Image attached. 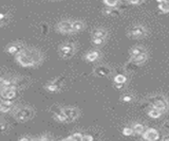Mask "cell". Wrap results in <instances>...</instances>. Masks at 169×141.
Segmentation results:
<instances>
[{"label":"cell","instance_id":"cell-1","mask_svg":"<svg viewBox=\"0 0 169 141\" xmlns=\"http://www.w3.org/2000/svg\"><path fill=\"white\" fill-rule=\"evenodd\" d=\"M15 59L21 67H37L44 61V54L36 48L25 47L18 54L15 55Z\"/></svg>","mask_w":169,"mask_h":141},{"label":"cell","instance_id":"cell-2","mask_svg":"<svg viewBox=\"0 0 169 141\" xmlns=\"http://www.w3.org/2000/svg\"><path fill=\"white\" fill-rule=\"evenodd\" d=\"M35 116V109L32 106H18L13 110V117L18 122H27Z\"/></svg>","mask_w":169,"mask_h":141},{"label":"cell","instance_id":"cell-3","mask_svg":"<svg viewBox=\"0 0 169 141\" xmlns=\"http://www.w3.org/2000/svg\"><path fill=\"white\" fill-rule=\"evenodd\" d=\"M149 102H150L151 106H153V107L162 110L163 112H166L169 108L168 100L162 95L152 96V97L149 98Z\"/></svg>","mask_w":169,"mask_h":141},{"label":"cell","instance_id":"cell-4","mask_svg":"<svg viewBox=\"0 0 169 141\" xmlns=\"http://www.w3.org/2000/svg\"><path fill=\"white\" fill-rule=\"evenodd\" d=\"M76 52V47L75 45L71 44V42H65V44L60 45L58 47V54L61 59H69L74 56Z\"/></svg>","mask_w":169,"mask_h":141},{"label":"cell","instance_id":"cell-5","mask_svg":"<svg viewBox=\"0 0 169 141\" xmlns=\"http://www.w3.org/2000/svg\"><path fill=\"white\" fill-rule=\"evenodd\" d=\"M147 35V29L143 25H135L127 31V36L132 39L143 38Z\"/></svg>","mask_w":169,"mask_h":141},{"label":"cell","instance_id":"cell-6","mask_svg":"<svg viewBox=\"0 0 169 141\" xmlns=\"http://www.w3.org/2000/svg\"><path fill=\"white\" fill-rule=\"evenodd\" d=\"M56 30L60 34H74L73 31V20L70 19H65L57 22Z\"/></svg>","mask_w":169,"mask_h":141},{"label":"cell","instance_id":"cell-7","mask_svg":"<svg viewBox=\"0 0 169 141\" xmlns=\"http://www.w3.org/2000/svg\"><path fill=\"white\" fill-rule=\"evenodd\" d=\"M61 109L66 114V116L68 117L69 123L75 121L80 115V109L77 107H74V106H65V107H61Z\"/></svg>","mask_w":169,"mask_h":141},{"label":"cell","instance_id":"cell-8","mask_svg":"<svg viewBox=\"0 0 169 141\" xmlns=\"http://www.w3.org/2000/svg\"><path fill=\"white\" fill-rule=\"evenodd\" d=\"M23 48H25V45L21 42H11L5 47V52L8 54L16 55L22 50Z\"/></svg>","mask_w":169,"mask_h":141},{"label":"cell","instance_id":"cell-9","mask_svg":"<svg viewBox=\"0 0 169 141\" xmlns=\"http://www.w3.org/2000/svg\"><path fill=\"white\" fill-rule=\"evenodd\" d=\"M1 99L14 100L17 97V89L12 87H1Z\"/></svg>","mask_w":169,"mask_h":141},{"label":"cell","instance_id":"cell-10","mask_svg":"<svg viewBox=\"0 0 169 141\" xmlns=\"http://www.w3.org/2000/svg\"><path fill=\"white\" fill-rule=\"evenodd\" d=\"M112 70L111 68L107 67V66H97L95 69L93 70V74L97 78H108L109 76L111 74Z\"/></svg>","mask_w":169,"mask_h":141},{"label":"cell","instance_id":"cell-11","mask_svg":"<svg viewBox=\"0 0 169 141\" xmlns=\"http://www.w3.org/2000/svg\"><path fill=\"white\" fill-rule=\"evenodd\" d=\"M102 57V52L99 50H90L85 54L84 59L88 63H94Z\"/></svg>","mask_w":169,"mask_h":141},{"label":"cell","instance_id":"cell-12","mask_svg":"<svg viewBox=\"0 0 169 141\" xmlns=\"http://www.w3.org/2000/svg\"><path fill=\"white\" fill-rule=\"evenodd\" d=\"M14 108H15V104L13 102V100L1 99V102H0V112L2 114L12 112V110H14Z\"/></svg>","mask_w":169,"mask_h":141},{"label":"cell","instance_id":"cell-13","mask_svg":"<svg viewBox=\"0 0 169 141\" xmlns=\"http://www.w3.org/2000/svg\"><path fill=\"white\" fill-rule=\"evenodd\" d=\"M142 136L145 140L148 141H155L160 139V133L155 129H147Z\"/></svg>","mask_w":169,"mask_h":141},{"label":"cell","instance_id":"cell-14","mask_svg":"<svg viewBox=\"0 0 169 141\" xmlns=\"http://www.w3.org/2000/svg\"><path fill=\"white\" fill-rule=\"evenodd\" d=\"M44 89H46L48 92L51 93H57L60 92V90L63 89V84L59 82H48L44 85Z\"/></svg>","mask_w":169,"mask_h":141},{"label":"cell","instance_id":"cell-15","mask_svg":"<svg viewBox=\"0 0 169 141\" xmlns=\"http://www.w3.org/2000/svg\"><path fill=\"white\" fill-rule=\"evenodd\" d=\"M91 37H98V38H104L106 39L108 37V31L105 28H96L92 31Z\"/></svg>","mask_w":169,"mask_h":141},{"label":"cell","instance_id":"cell-16","mask_svg":"<svg viewBox=\"0 0 169 141\" xmlns=\"http://www.w3.org/2000/svg\"><path fill=\"white\" fill-rule=\"evenodd\" d=\"M146 49L142 46H134L130 49L129 51V55H130V59H134V57L138 56V55L143 54V53H146Z\"/></svg>","mask_w":169,"mask_h":141},{"label":"cell","instance_id":"cell-17","mask_svg":"<svg viewBox=\"0 0 169 141\" xmlns=\"http://www.w3.org/2000/svg\"><path fill=\"white\" fill-rule=\"evenodd\" d=\"M53 119L59 123H66V122L69 123V121H68V117L66 116V114L63 112V109H60L57 112H54V114H53Z\"/></svg>","mask_w":169,"mask_h":141},{"label":"cell","instance_id":"cell-18","mask_svg":"<svg viewBox=\"0 0 169 141\" xmlns=\"http://www.w3.org/2000/svg\"><path fill=\"white\" fill-rule=\"evenodd\" d=\"M147 59H148V53L146 52V53H143V54L138 55V56L134 57V59H130V62H131L132 64H134V65L140 66V65H143V64L147 61Z\"/></svg>","mask_w":169,"mask_h":141},{"label":"cell","instance_id":"cell-19","mask_svg":"<svg viewBox=\"0 0 169 141\" xmlns=\"http://www.w3.org/2000/svg\"><path fill=\"white\" fill-rule=\"evenodd\" d=\"M86 29V23L83 20H73V31L74 33H80Z\"/></svg>","mask_w":169,"mask_h":141},{"label":"cell","instance_id":"cell-20","mask_svg":"<svg viewBox=\"0 0 169 141\" xmlns=\"http://www.w3.org/2000/svg\"><path fill=\"white\" fill-rule=\"evenodd\" d=\"M102 14L106 15V16L115 17V16H119V15L121 14V12H119V10H117L116 8H110V6H106V8L102 10Z\"/></svg>","mask_w":169,"mask_h":141},{"label":"cell","instance_id":"cell-21","mask_svg":"<svg viewBox=\"0 0 169 141\" xmlns=\"http://www.w3.org/2000/svg\"><path fill=\"white\" fill-rule=\"evenodd\" d=\"M163 114H164V112H162V110L158 109V108L153 107V106L147 110V115H148V116L150 117V118H152V119H159Z\"/></svg>","mask_w":169,"mask_h":141},{"label":"cell","instance_id":"cell-22","mask_svg":"<svg viewBox=\"0 0 169 141\" xmlns=\"http://www.w3.org/2000/svg\"><path fill=\"white\" fill-rule=\"evenodd\" d=\"M85 135L80 132H76V133H73L72 135H70L69 137L63 138V140H67V141H84Z\"/></svg>","mask_w":169,"mask_h":141},{"label":"cell","instance_id":"cell-23","mask_svg":"<svg viewBox=\"0 0 169 141\" xmlns=\"http://www.w3.org/2000/svg\"><path fill=\"white\" fill-rule=\"evenodd\" d=\"M132 127H133V131H134V134H136V135H143L144 134V132L147 129L146 125H144L143 123H134L133 125H132Z\"/></svg>","mask_w":169,"mask_h":141},{"label":"cell","instance_id":"cell-24","mask_svg":"<svg viewBox=\"0 0 169 141\" xmlns=\"http://www.w3.org/2000/svg\"><path fill=\"white\" fill-rule=\"evenodd\" d=\"M113 82L114 83H121V84H126L127 83V76L124 74H116L113 78Z\"/></svg>","mask_w":169,"mask_h":141},{"label":"cell","instance_id":"cell-25","mask_svg":"<svg viewBox=\"0 0 169 141\" xmlns=\"http://www.w3.org/2000/svg\"><path fill=\"white\" fill-rule=\"evenodd\" d=\"M91 42L94 46L99 47V46H102V45L106 42V39H104V38H98V37H91Z\"/></svg>","mask_w":169,"mask_h":141},{"label":"cell","instance_id":"cell-26","mask_svg":"<svg viewBox=\"0 0 169 141\" xmlns=\"http://www.w3.org/2000/svg\"><path fill=\"white\" fill-rule=\"evenodd\" d=\"M122 134H123L124 136H127V137H129V136H132L134 134L133 127H129V126L124 127L123 131H122Z\"/></svg>","mask_w":169,"mask_h":141},{"label":"cell","instance_id":"cell-27","mask_svg":"<svg viewBox=\"0 0 169 141\" xmlns=\"http://www.w3.org/2000/svg\"><path fill=\"white\" fill-rule=\"evenodd\" d=\"M133 100H134L133 96L129 95V93H126V95H124V96H122L121 97V101L125 102V103H130V102H132Z\"/></svg>","mask_w":169,"mask_h":141},{"label":"cell","instance_id":"cell-28","mask_svg":"<svg viewBox=\"0 0 169 141\" xmlns=\"http://www.w3.org/2000/svg\"><path fill=\"white\" fill-rule=\"evenodd\" d=\"M8 14H4L3 12L0 14V20H1V28L4 27V25H6V23L8 22Z\"/></svg>","mask_w":169,"mask_h":141},{"label":"cell","instance_id":"cell-29","mask_svg":"<svg viewBox=\"0 0 169 141\" xmlns=\"http://www.w3.org/2000/svg\"><path fill=\"white\" fill-rule=\"evenodd\" d=\"M159 8L163 13H167V12H169V3L167 1L161 2V3L159 4Z\"/></svg>","mask_w":169,"mask_h":141},{"label":"cell","instance_id":"cell-30","mask_svg":"<svg viewBox=\"0 0 169 141\" xmlns=\"http://www.w3.org/2000/svg\"><path fill=\"white\" fill-rule=\"evenodd\" d=\"M119 0H104V3L106 6H110V8H115L119 3Z\"/></svg>","mask_w":169,"mask_h":141},{"label":"cell","instance_id":"cell-31","mask_svg":"<svg viewBox=\"0 0 169 141\" xmlns=\"http://www.w3.org/2000/svg\"><path fill=\"white\" fill-rule=\"evenodd\" d=\"M126 84H121V83H113V87L115 89H123Z\"/></svg>","mask_w":169,"mask_h":141},{"label":"cell","instance_id":"cell-32","mask_svg":"<svg viewBox=\"0 0 169 141\" xmlns=\"http://www.w3.org/2000/svg\"><path fill=\"white\" fill-rule=\"evenodd\" d=\"M19 140L20 141H31V140H34V138L30 137V136H23V137L19 138Z\"/></svg>","mask_w":169,"mask_h":141},{"label":"cell","instance_id":"cell-33","mask_svg":"<svg viewBox=\"0 0 169 141\" xmlns=\"http://www.w3.org/2000/svg\"><path fill=\"white\" fill-rule=\"evenodd\" d=\"M0 127H1V132H2V133H5L6 124H5V122H4L3 119H1V124H0Z\"/></svg>","mask_w":169,"mask_h":141},{"label":"cell","instance_id":"cell-34","mask_svg":"<svg viewBox=\"0 0 169 141\" xmlns=\"http://www.w3.org/2000/svg\"><path fill=\"white\" fill-rule=\"evenodd\" d=\"M128 2L131 4H140L142 2V0H128Z\"/></svg>","mask_w":169,"mask_h":141},{"label":"cell","instance_id":"cell-35","mask_svg":"<svg viewBox=\"0 0 169 141\" xmlns=\"http://www.w3.org/2000/svg\"><path fill=\"white\" fill-rule=\"evenodd\" d=\"M94 138L92 137V136H89V135H85L84 137V140H93Z\"/></svg>","mask_w":169,"mask_h":141},{"label":"cell","instance_id":"cell-36","mask_svg":"<svg viewBox=\"0 0 169 141\" xmlns=\"http://www.w3.org/2000/svg\"><path fill=\"white\" fill-rule=\"evenodd\" d=\"M162 140H164V141H169V135H167V136H164L163 138H162Z\"/></svg>","mask_w":169,"mask_h":141},{"label":"cell","instance_id":"cell-37","mask_svg":"<svg viewBox=\"0 0 169 141\" xmlns=\"http://www.w3.org/2000/svg\"><path fill=\"white\" fill-rule=\"evenodd\" d=\"M49 1H61V0H49Z\"/></svg>","mask_w":169,"mask_h":141}]
</instances>
